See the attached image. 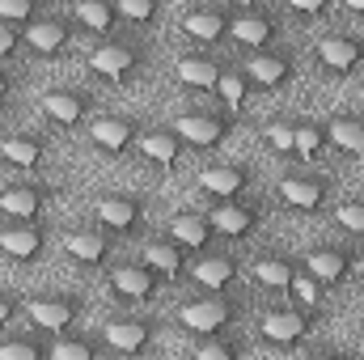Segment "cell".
Masks as SVG:
<instances>
[{"instance_id": "cell-42", "label": "cell", "mask_w": 364, "mask_h": 360, "mask_svg": "<svg viewBox=\"0 0 364 360\" xmlns=\"http://www.w3.org/2000/svg\"><path fill=\"white\" fill-rule=\"evenodd\" d=\"M17 51H21V26H13V21L0 17V64L13 60Z\"/></svg>"}, {"instance_id": "cell-29", "label": "cell", "mask_w": 364, "mask_h": 360, "mask_svg": "<svg viewBox=\"0 0 364 360\" xmlns=\"http://www.w3.org/2000/svg\"><path fill=\"white\" fill-rule=\"evenodd\" d=\"M296 268H301V263H296L288 250H263V255L250 263V280H255L259 288H267V292H288Z\"/></svg>"}, {"instance_id": "cell-48", "label": "cell", "mask_w": 364, "mask_h": 360, "mask_svg": "<svg viewBox=\"0 0 364 360\" xmlns=\"http://www.w3.org/2000/svg\"><path fill=\"white\" fill-rule=\"evenodd\" d=\"M348 13H356V17H364V0H339Z\"/></svg>"}, {"instance_id": "cell-41", "label": "cell", "mask_w": 364, "mask_h": 360, "mask_svg": "<svg viewBox=\"0 0 364 360\" xmlns=\"http://www.w3.org/2000/svg\"><path fill=\"white\" fill-rule=\"evenodd\" d=\"M38 13H47L38 0H0V17L13 21V26H26V21H34Z\"/></svg>"}, {"instance_id": "cell-32", "label": "cell", "mask_w": 364, "mask_h": 360, "mask_svg": "<svg viewBox=\"0 0 364 360\" xmlns=\"http://www.w3.org/2000/svg\"><path fill=\"white\" fill-rule=\"evenodd\" d=\"M102 352H106V339L73 335V331H60L47 339V360H97Z\"/></svg>"}, {"instance_id": "cell-13", "label": "cell", "mask_w": 364, "mask_h": 360, "mask_svg": "<svg viewBox=\"0 0 364 360\" xmlns=\"http://www.w3.org/2000/svg\"><path fill=\"white\" fill-rule=\"evenodd\" d=\"M85 136L106 157H127L136 149V140H140V119H132V115H90Z\"/></svg>"}, {"instance_id": "cell-12", "label": "cell", "mask_w": 364, "mask_h": 360, "mask_svg": "<svg viewBox=\"0 0 364 360\" xmlns=\"http://www.w3.org/2000/svg\"><path fill=\"white\" fill-rule=\"evenodd\" d=\"M331 191H335V182L326 179V174L296 170V174L279 179V203L292 208V212H301V216H309V212H322L331 203Z\"/></svg>"}, {"instance_id": "cell-33", "label": "cell", "mask_w": 364, "mask_h": 360, "mask_svg": "<svg viewBox=\"0 0 364 360\" xmlns=\"http://www.w3.org/2000/svg\"><path fill=\"white\" fill-rule=\"evenodd\" d=\"M331 149V136H326V119H309V115H296V162L314 166L322 153Z\"/></svg>"}, {"instance_id": "cell-8", "label": "cell", "mask_w": 364, "mask_h": 360, "mask_svg": "<svg viewBox=\"0 0 364 360\" xmlns=\"http://www.w3.org/2000/svg\"><path fill=\"white\" fill-rule=\"evenodd\" d=\"M233 123H237V115H229L225 106L220 110H186L178 123V136L186 149H195V153H208V149H220L229 136H233Z\"/></svg>"}, {"instance_id": "cell-22", "label": "cell", "mask_w": 364, "mask_h": 360, "mask_svg": "<svg viewBox=\"0 0 364 360\" xmlns=\"http://www.w3.org/2000/svg\"><path fill=\"white\" fill-rule=\"evenodd\" d=\"M229 21H233V13H225V9H216V4H191L186 13H182V34L195 43V47H220V43H229Z\"/></svg>"}, {"instance_id": "cell-6", "label": "cell", "mask_w": 364, "mask_h": 360, "mask_svg": "<svg viewBox=\"0 0 364 360\" xmlns=\"http://www.w3.org/2000/svg\"><path fill=\"white\" fill-rule=\"evenodd\" d=\"M242 68H246V77H250V90L275 93V90H284V85L296 81V51L272 43V47H263V51H250V55L242 60Z\"/></svg>"}, {"instance_id": "cell-39", "label": "cell", "mask_w": 364, "mask_h": 360, "mask_svg": "<svg viewBox=\"0 0 364 360\" xmlns=\"http://www.w3.org/2000/svg\"><path fill=\"white\" fill-rule=\"evenodd\" d=\"M47 356V335L43 331H26V335H4L0 339V360H43Z\"/></svg>"}, {"instance_id": "cell-38", "label": "cell", "mask_w": 364, "mask_h": 360, "mask_svg": "<svg viewBox=\"0 0 364 360\" xmlns=\"http://www.w3.org/2000/svg\"><path fill=\"white\" fill-rule=\"evenodd\" d=\"M263 144L296 162V115H275L272 123H263Z\"/></svg>"}, {"instance_id": "cell-30", "label": "cell", "mask_w": 364, "mask_h": 360, "mask_svg": "<svg viewBox=\"0 0 364 360\" xmlns=\"http://www.w3.org/2000/svg\"><path fill=\"white\" fill-rule=\"evenodd\" d=\"M149 268L157 271L166 284H174V280H182L186 275V263H191V255L182 250L174 238H149L144 242V255H140Z\"/></svg>"}, {"instance_id": "cell-23", "label": "cell", "mask_w": 364, "mask_h": 360, "mask_svg": "<svg viewBox=\"0 0 364 360\" xmlns=\"http://www.w3.org/2000/svg\"><path fill=\"white\" fill-rule=\"evenodd\" d=\"M51 144L43 132H4L0 136V166L17 170V174H34L47 162Z\"/></svg>"}, {"instance_id": "cell-11", "label": "cell", "mask_w": 364, "mask_h": 360, "mask_svg": "<svg viewBox=\"0 0 364 360\" xmlns=\"http://www.w3.org/2000/svg\"><path fill=\"white\" fill-rule=\"evenodd\" d=\"M51 199H55L51 182H34V179L9 182V186H0V216L4 221H43Z\"/></svg>"}, {"instance_id": "cell-2", "label": "cell", "mask_w": 364, "mask_h": 360, "mask_svg": "<svg viewBox=\"0 0 364 360\" xmlns=\"http://www.w3.org/2000/svg\"><path fill=\"white\" fill-rule=\"evenodd\" d=\"M144 68V47L140 43H127V38H97L90 55H85V73L97 81H110V85H127L136 81Z\"/></svg>"}, {"instance_id": "cell-45", "label": "cell", "mask_w": 364, "mask_h": 360, "mask_svg": "<svg viewBox=\"0 0 364 360\" xmlns=\"http://www.w3.org/2000/svg\"><path fill=\"white\" fill-rule=\"evenodd\" d=\"M13 93H17V81H13V77H9V73L0 68V110H4L9 102H13Z\"/></svg>"}, {"instance_id": "cell-15", "label": "cell", "mask_w": 364, "mask_h": 360, "mask_svg": "<svg viewBox=\"0 0 364 360\" xmlns=\"http://www.w3.org/2000/svg\"><path fill=\"white\" fill-rule=\"evenodd\" d=\"M157 318H149V314H119V318H110L106 327H102V339H106V348L110 352H123V356H140V352H149L153 348V339H157Z\"/></svg>"}, {"instance_id": "cell-20", "label": "cell", "mask_w": 364, "mask_h": 360, "mask_svg": "<svg viewBox=\"0 0 364 360\" xmlns=\"http://www.w3.org/2000/svg\"><path fill=\"white\" fill-rule=\"evenodd\" d=\"M43 119L55 127H85V119L93 115V93L77 90V85H55L43 93Z\"/></svg>"}, {"instance_id": "cell-10", "label": "cell", "mask_w": 364, "mask_h": 360, "mask_svg": "<svg viewBox=\"0 0 364 360\" xmlns=\"http://www.w3.org/2000/svg\"><path fill=\"white\" fill-rule=\"evenodd\" d=\"M212 229H216V238H225V242H250L255 233H259V225H263V203L259 199H220V203H212Z\"/></svg>"}, {"instance_id": "cell-25", "label": "cell", "mask_w": 364, "mask_h": 360, "mask_svg": "<svg viewBox=\"0 0 364 360\" xmlns=\"http://www.w3.org/2000/svg\"><path fill=\"white\" fill-rule=\"evenodd\" d=\"M166 238H174L186 255H203V250H212V242H216V229H212V216L208 212H195V208H182L170 216V225H166Z\"/></svg>"}, {"instance_id": "cell-18", "label": "cell", "mask_w": 364, "mask_h": 360, "mask_svg": "<svg viewBox=\"0 0 364 360\" xmlns=\"http://www.w3.org/2000/svg\"><path fill=\"white\" fill-rule=\"evenodd\" d=\"M199 191L212 199V203H220V199H242V195H250V186H255V170L246 166V162H212V166H203L199 174Z\"/></svg>"}, {"instance_id": "cell-40", "label": "cell", "mask_w": 364, "mask_h": 360, "mask_svg": "<svg viewBox=\"0 0 364 360\" xmlns=\"http://www.w3.org/2000/svg\"><path fill=\"white\" fill-rule=\"evenodd\" d=\"M335 225L348 238H364V195H352V199H339L335 203Z\"/></svg>"}, {"instance_id": "cell-28", "label": "cell", "mask_w": 364, "mask_h": 360, "mask_svg": "<svg viewBox=\"0 0 364 360\" xmlns=\"http://www.w3.org/2000/svg\"><path fill=\"white\" fill-rule=\"evenodd\" d=\"M326 136H331V149H339L352 162H364V110L331 115L326 119Z\"/></svg>"}, {"instance_id": "cell-14", "label": "cell", "mask_w": 364, "mask_h": 360, "mask_svg": "<svg viewBox=\"0 0 364 360\" xmlns=\"http://www.w3.org/2000/svg\"><path fill=\"white\" fill-rule=\"evenodd\" d=\"M114 233H106L102 225H81V229H68L64 233V255L68 263L81 271H102L114 255Z\"/></svg>"}, {"instance_id": "cell-43", "label": "cell", "mask_w": 364, "mask_h": 360, "mask_svg": "<svg viewBox=\"0 0 364 360\" xmlns=\"http://www.w3.org/2000/svg\"><path fill=\"white\" fill-rule=\"evenodd\" d=\"M339 0H284V9L288 13H296V17H322V13H331Z\"/></svg>"}, {"instance_id": "cell-7", "label": "cell", "mask_w": 364, "mask_h": 360, "mask_svg": "<svg viewBox=\"0 0 364 360\" xmlns=\"http://www.w3.org/2000/svg\"><path fill=\"white\" fill-rule=\"evenodd\" d=\"M161 284L166 280L149 268L144 259H127V263H114V268L106 271V288L123 305H149V301H157Z\"/></svg>"}, {"instance_id": "cell-26", "label": "cell", "mask_w": 364, "mask_h": 360, "mask_svg": "<svg viewBox=\"0 0 364 360\" xmlns=\"http://www.w3.org/2000/svg\"><path fill=\"white\" fill-rule=\"evenodd\" d=\"M182 136L178 127H140V140H136V153L149 162V166H157V170H174L182 157Z\"/></svg>"}, {"instance_id": "cell-24", "label": "cell", "mask_w": 364, "mask_h": 360, "mask_svg": "<svg viewBox=\"0 0 364 360\" xmlns=\"http://www.w3.org/2000/svg\"><path fill=\"white\" fill-rule=\"evenodd\" d=\"M352 250L348 246H309V255L301 259V268L309 271L322 288H339L352 280Z\"/></svg>"}, {"instance_id": "cell-49", "label": "cell", "mask_w": 364, "mask_h": 360, "mask_svg": "<svg viewBox=\"0 0 364 360\" xmlns=\"http://www.w3.org/2000/svg\"><path fill=\"white\" fill-rule=\"evenodd\" d=\"M38 4H43V9H55V4H60V0H38Z\"/></svg>"}, {"instance_id": "cell-36", "label": "cell", "mask_w": 364, "mask_h": 360, "mask_svg": "<svg viewBox=\"0 0 364 360\" xmlns=\"http://www.w3.org/2000/svg\"><path fill=\"white\" fill-rule=\"evenodd\" d=\"M119 9V21L132 26V30H153L166 13V0H114Z\"/></svg>"}, {"instance_id": "cell-4", "label": "cell", "mask_w": 364, "mask_h": 360, "mask_svg": "<svg viewBox=\"0 0 364 360\" xmlns=\"http://www.w3.org/2000/svg\"><path fill=\"white\" fill-rule=\"evenodd\" d=\"M21 314L30 318L34 331L43 335H60V331H73L77 318L85 314V297L81 292H38L21 305Z\"/></svg>"}, {"instance_id": "cell-34", "label": "cell", "mask_w": 364, "mask_h": 360, "mask_svg": "<svg viewBox=\"0 0 364 360\" xmlns=\"http://www.w3.org/2000/svg\"><path fill=\"white\" fill-rule=\"evenodd\" d=\"M216 97H220V106L229 110V115H242L246 110V97H250V77H246V68L242 64H225V73H220V81H216Z\"/></svg>"}, {"instance_id": "cell-35", "label": "cell", "mask_w": 364, "mask_h": 360, "mask_svg": "<svg viewBox=\"0 0 364 360\" xmlns=\"http://www.w3.org/2000/svg\"><path fill=\"white\" fill-rule=\"evenodd\" d=\"M246 352V344L229 331H212V335H195L191 339V356L195 360H237Z\"/></svg>"}, {"instance_id": "cell-16", "label": "cell", "mask_w": 364, "mask_h": 360, "mask_svg": "<svg viewBox=\"0 0 364 360\" xmlns=\"http://www.w3.org/2000/svg\"><path fill=\"white\" fill-rule=\"evenodd\" d=\"M314 64L326 77H352L364 68V38L360 34H322L314 43Z\"/></svg>"}, {"instance_id": "cell-47", "label": "cell", "mask_w": 364, "mask_h": 360, "mask_svg": "<svg viewBox=\"0 0 364 360\" xmlns=\"http://www.w3.org/2000/svg\"><path fill=\"white\" fill-rule=\"evenodd\" d=\"M352 280L364 288V255H356V259H352Z\"/></svg>"}, {"instance_id": "cell-46", "label": "cell", "mask_w": 364, "mask_h": 360, "mask_svg": "<svg viewBox=\"0 0 364 360\" xmlns=\"http://www.w3.org/2000/svg\"><path fill=\"white\" fill-rule=\"evenodd\" d=\"M225 4H229L233 13H246V9H263L267 0H225Z\"/></svg>"}, {"instance_id": "cell-37", "label": "cell", "mask_w": 364, "mask_h": 360, "mask_svg": "<svg viewBox=\"0 0 364 360\" xmlns=\"http://www.w3.org/2000/svg\"><path fill=\"white\" fill-rule=\"evenodd\" d=\"M326 292L331 288H322L314 275L305 268L292 271V284H288V297H292V305H301V309H309V314H322V305H326Z\"/></svg>"}, {"instance_id": "cell-5", "label": "cell", "mask_w": 364, "mask_h": 360, "mask_svg": "<svg viewBox=\"0 0 364 360\" xmlns=\"http://www.w3.org/2000/svg\"><path fill=\"white\" fill-rule=\"evenodd\" d=\"M314 327H318V314H309L301 305H279V309L259 314V339L267 348H284V352L301 348L314 335Z\"/></svg>"}, {"instance_id": "cell-31", "label": "cell", "mask_w": 364, "mask_h": 360, "mask_svg": "<svg viewBox=\"0 0 364 360\" xmlns=\"http://www.w3.org/2000/svg\"><path fill=\"white\" fill-rule=\"evenodd\" d=\"M73 21L77 30H85L93 38H110L119 26V9L114 0H73Z\"/></svg>"}, {"instance_id": "cell-17", "label": "cell", "mask_w": 364, "mask_h": 360, "mask_svg": "<svg viewBox=\"0 0 364 360\" xmlns=\"http://www.w3.org/2000/svg\"><path fill=\"white\" fill-rule=\"evenodd\" d=\"M186 280L203 292H229L237 280H242V263L237 255L229 250H203V255H191L186 263Z\"/></svg>"}, {"instance_id": "cell-1", "label": "cell", "mask_w": 364, "mask_h": 360, "mask_svg": "<svg viewBox=\"0 0 364 360\" xmlns=\"http://www.w3.org/2000/svg\"><path fill=\"white\" fill-rule=\"evenodd\" d=\"M77 21H73V13H38L34 21H26L21 26V51H30L34 60H64L68 51H73V43H77Z\"/></svg>"}, {"instance_id": "cell-21", "label": "cell", "mask_w": 364, "mask_h": 360, "mask_svg": "<svg viewBox=\"0 0 364 360\" xmlns=\"http://www.w3.org/2000/svg\"><path fill=\"white\" fill-rule=\"evenodd\" d=\"M47 250V229L38 221H4L0 225V255L17 268H30Z\"/></svg>"}, {"instance_id": "cell-44", "label": "cell", "mask_w": 364, "mask_h": 360, "mask_svg": "<svg viewBox=\"0 0 364 360\" xmlns=\"http://www.w3.org/2000/svg\"><path fill=\"white\" fill-rule=\"evenodd\" d=\"M21 305H26V301H21L17 292H9V288H0V331H4V327H9V322H13V318L21 314Z\"/></svg>"}, {"instance_id": "cell-9", "label": "cell", "mask_w": 364, "mask_h": 360, "mask_svg": "<svg viewBox=\"0 0 364 360\" xmlns=\"http://www.w3.org/2000/svg\"><path fill=\"white\" fill-rule=\"evenodd\" d=\"M144 216H149L144 199H140V195H127V191H110V195H102V199L93 203V225H102V229L114 233V238L140 233Z\"/></svg>"}, {"instance_id": "cell-27", "label": "cell", "mask_w": 364, "mask_h": 360, "mask_svg": "<svg viewBox=\"0 0 364 360\" xmlns=\"http://www.w3.org/2000/svg\"><path fill=\"white\" fill-rule=\"evenodd\" d=\"M174 73H178V81L186 90H216V81H220V73H225V60L220 55H212L208 47H195V51H182L178 64H174Z\"/></svg>"}, {"instance_id": "cell-19", "label": "cell", "mask_w": 364, "mask_h": 360, "mask_svg": "<svg viewBox=\"0 0 364 360\" xmlns=\"http://www.w3.org/2000/svg\"><path fill=\"white\" fill-rule=\"evenodd\" d=\"M229 43L242 47V51H263V47H272V43H279V17H275L267 4H263V9L233 13V21H229Z\"/></svg>"}, {"instance_id": "cell-3", "label": "cell", "mask_w": 364, "mask_h": 360, "mask_svg": "<svg viewBox=\"0 0 364 360\" xmlns=\"http://www.w3.org/2000/svg\"><path fill=\"white\" fill-rule=\"evenodd\" d=\"M237 318H242V301L229 297V292H203V297H191V301H182V309H178L182 331H191V335L233 331Z\"/></svg>"}]
</instances>
